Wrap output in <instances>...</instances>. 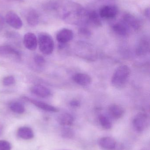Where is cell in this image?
I'll use <instances>...</instances> for the list:
<instances>
[{
    "instance_id": "obj_19",
    "label": "cell",
    "mask_w": 150,
    "mask_h": 150,
    "mask_svg": "<svg viewBox=\"0 0 150 150\" xmlns=\"http://www.w3.org/2000/svg\"><path fill=\"white\" fill-rule=\"evenodd\" d=\"M26 20L29 25L36 26L39 22V16L38 12L34 10L30 11L27 14Z\"/></svg>"
},
{
    "instance_id": "obj_9",
    "label": "cell",
    "mask_w": 150,
    "mask_h": 150,
    "mask_svg": "<svg viewBox=\"0 0 150 150\" xmlns=\"http://www.w3.org/2000/svg\"><path fill=\"white\" fill-rule=\"evenodd\" d=\"M24 99L26 100H28V101L31 102L32 104H33L37 107L44 110V111L52 112H57L59 111V109L55 107L47 104L45 102L35 100L31 99H29L27 98H24Z\"/></svg>"
},
{
    "instance_id": "obj_8",
    "label": "cell",
    "mask_w": 150,
    "mask_h": 150,
    "mask_svg": "<svg viewBox=\"0 0 150 150\" xmlns=\"http://www.w3.org/2000/svg\"><path fill=\"white\" fill-rule=\"evenodd\" d=\"M24 46L28 50L34 51L38 46V40L34 33H27L25 34L23 38Z\"/></svg>"
},
{
    "instance_id": "obj_7",
    "label": "cell",
    "mask_w": 150,
    "mask_h": 150,
    "mask_svg": "<svg viewBox=\"0 0 150 150\" xmlns=\"http://www.w3.org/2000/svg\"><path fill=\"white\" fill-rule=\"evenodd\" d=\"M74 33L71 30L63 28L60 30L56 34L57 41L61 44H66L73 39Z\"/></svg>"
},
{
    "instance_id": "obj_30",
    "label": "cell",
    "mask_w": 150,
    "mask_h": 150,
    "mask_svg": "<svg viewBox=\"0 0 150 150\" xmlns=\"http://www.w3.org/2000/svg\"><path fill=\"white\" fill-rule=\"evenodd\" d=\"M5 23V18L1 15H0V27L3 26Z\"/></svg>"
},
{
    "instance_id": "obj_20",
    "label": "cell",
    "mask_w": 150,
    "mask_h": 150,
    "mask_svg": "<svg viewBox=\"0 0 150 150\" xmlns=\"http://www.w3.org/2000/svg\"><path fill=\"white\" fill-rule=\"evenodd\" d=\"M114 31L118 35L126 36L128 34V26L125 23H119L115 24L113 26Z\"/></svg>"
},
{
    "instance_id": "obj_23",
    "label": "cell",
    "mask_w": 150,
    "mask_h": 150,
    "mask_svg": "<svg viewBox=\"0 0 150 150\" xmlns=\"http://www.w3.org/2000/svg\"><path fill=\"white\" fill-rule=\"evenodd\" d=\"M99 122L102 127L105 129H110L112 128V126L110 119L105 115H100L99 117Z\"/></svg>"
},
{
    "instance_id": "obj_11",
    "label": "cell",
    "mask_w": 150,
    "mask_h": 150,
    "mask_svg": "<svg viewBox=\"0 0 150 150\" xmlns=\"http://www.w3.org/2000/svg\"><path fill=\"white\" fill-rule=\"evenodd\" d=\"M31 91L32 93L40 98H47L51 94V91L48 88L40 85L32 86Z\"/></svg>"
},
{
    "instance_id": "obj_10",
    "label": "cell",
    "mask_w": 150,
    "mask_h": 150,
    "mask_svg": "<svg viewBox=\"0 0 150 150\" xmlns=\"http://www.w3.org/2000/svg\"><path fill=\"white\" fill-rule=\"evenodd\" d=\"M124 23L128 26H130L135 30H138L141 27L140 20L133 15L129 13L125 14L123 16Z\"/></svg>"
},
{
    "instance_id": "obj_22",
    "label": "cell",
    "mask_w": 150,
    "mask_h": 150,
    "mask_svg": "<svg viewBox=\"0 0 150 150\" xmlns=\"http://www.w3.org/2000/svg\"><path fill=\"white\" fill-rule=\"evenodd\" d=\"M9 108L13 112L17 114H23L25 111L23 105L18 101H13L9 105Z\"/></svg>"
},
{
    "instance_id": "obj_6",
    "label": "cell",
    "mask_w": 150,
    "mask_h": 150,
    "mask_svg": "<svg viewBox=\"0 0 150 150\" xmlns=\"http://www.w3.org/2000/svg\"><path fill=\"white\" fill-rule=\"evenodd\" d=\"M118 13V8L115 5H107L100 8L99 15L100 18L107 19L114 18Z\"/></svg>"
},
{
    "instance_id": "obj_29",
    "label": "cell",
    "mask_w": 150,
    "mask_h": 150,
    "mask_svg": "<svg viewBox=\"0 0 150 150\" xmlns=\"http://www.w3.org/2000/svg\"><path fill=\"white\" fill-rule=\"evenodd\" d=\"M70 105L72 107H77L80 105V103L77 100H72L70 102Z\"/></svg>"
},
{
    "instance_id": "obj_15",
    "label": "cell",
    "mask_w": 150,
    "mask_h": 150,
    "mask_svg": "<svg viewBox=\"0 0 150 150\" xmlns=\"http://www.w3.org/2000/svg\"><path fill=\"white\" fill-rule=\"evenodd\" d=\"M108 112L111 116L115 119L122 118L125 113L124 108L116 104L111 105L108 108Z\"/></svg>"
},
{
    "instance_id": "obj_1",
    "label": "cell",
    "mask_w": 150,
    "mask_h": 150,
    "mask_svg": "<svg viewBox=\"0 0 150 150\" xmlns=\"http://www.w3.org/2000/svg\"><path fill=\"white\" fill-rule=\"evenodd\" d=\"M54 8L60 18L66 23L79 25L86 22L87 13L81 4L70 0H59Z\"/></svg>"
},
{
    "instance_id": "obj_3",
    "label": "cell",
    "mask_w": 150,
    "mask_h": 150,
    "mask_svg": "<svg viewBox=\"0 0 150 150\" xmlns=\"http://www.w3.org/2000/svg\"><path fill=\"white\" fill-rule=\"evenodd\" d=\"M38 43L41 52L46 55H49L53 52L54 43L53 38L46 33H41L38 36Z\"/></svg>"
},
{
    "instance_id": "obj_12",
    "label": "cell",
    "mask_w": 150,
    "mask_h": 150,
    "mask_svg": "<svg viewBox=\"0 0 150 150\" xmlns=\"http://www.w3.org/2000/svg\"><path fill=\"white\" fill-rule=\"evenodd\" d=\"M100 146L105 149L114 150L117 145V143L114 139L109 137H102L99 141Z\"/></svg>"
},
{
    "instance_id": "obj_25",
    "label": "cell",
    "mask_w": 150,
    "mask_h": 150,
    "mask_svg": "<svg viewBox=\"0 0 150 150\" xmlns=\"http://www.w3.org/2000/svg\"><path fill=\"white\" fill-rule=\"evenodd\" d=\"M15 79L12 76H7L3 79L2 80L3 84L6 86L12 85L15 83Z\"/></svg>"
},
{
    "instance_id": "obj_33",
    "label": "cell",
    "mask_w": 150,
    "mask_h": 150,
    "mask_svg": "<svg viewBox=\"0 0 150 150\" xmlns=\"http://www.w3.org/2000/svg\"><path fill=\"white\" fill-rule=\"evenodd\" d=\"M141 150H147L145 149H142Z\"/></svg>"
},
{
    "instance_id": "obj_16",
    "label": "cell",
    "mask_w": 150,
    "mask_h": 150,
    "mask_svg": "<svg viewBox=\"0 0 150 150\" xmlns=\"http://www.w3.org/2000/svg\"><path fill=\"white\" fill-rule=\"evenodd\" d=\"M149 42L147 40L143 39L140 40L136 49V53L138 56H143L149 52Z\"/></svg>"
},
{
    "instance_id": "obj_26",
    "label": "cell",
    "mask_w": 150,
    "mask_h": 150,
    "mask_svg": "<svg viewBox=\"0 0 150 150\" xmlns=\"http://www.w3.org/2000/svg\"><path fill=\"white\" fill-rule=\"evenodd\" d=\"M11 144L5 140H0V150H11Z\"/></svg>"
},
{
    "instance_id": "obj_31",
    "label": "cell",
    "mask_w": 150,
    "mask_h": 150,
    "mask_svg": "<svg viewBox=\"0 0 150 150\" xmlns=\"http://www.w3.org/2000/svg\"><path fill=\"white\" fill-rule=\"evenodd\" d=\"M144 14H145L146 17H147L148 18H149L150 17V9L149 8H147L145 10L144 12Z\"/></svg>"
},
{
    "instance_id": "obj_5",
    "label": "cell",
    "mask_w": 150,
    "mask_h": 150,
    "mask_svg": "<svg viewBox=\"0 0 150 150\" xmlns=\"http://www.w3.org/2000/svg\"><path fill=\"white\" fill-rule=\"evenodd\" d=\"M4 18L5 22L14 29L18 30L23 26L22 20L14 11H9L7 12Z\"/></svg>"
},
{
    "instance_id": "obj_18",
    "label": "cell",
    "mask_w": 150,
    "mask_h": 150,
    "mask_svg": "<svg viewBox=\"0 0 150 150\" xmlns=\"http://www.w3.org/2000/svg\"><path fill=\"white\" fill-rule=\"evenodd\" d=\"M0 55L3 56L14 55L17 57L20 56V53L13 47L8 45L0 46Z\"/></svg>"
},
{
    "instance_id": "obj_32",
    "label": "cell",
    "mask_w": 150,
    "mask_h": 150,
    "mask_svg": "<svg viewBox=\"0 0 150 150\" xmlns=\"http://www.w3.org/2000/svg\"><path fill=\"white\" fill-rule=\"evenodd\" d=\"M3 130V127L1 126L0 125V136L2 134Z\"/></svg>"
},
{
    "instance_id": "obj_13",
    "label": "cell",
    "mask_w": 150,
    "mask_h": 150,
    "mask_svg": "<svg viewBox=\"0 0 150 150\" xmlns=\"http://www.w3.org/2000/svg\"><path fill=\"white\" fill-rule=\"evenodd\" d=\"M73 79L77 83L83 86L90 85L92 82L91 76L87 74L83 73L76 74L73 77Z\"/></svg>"
},
{
    "instance_id": "obj_24",
    "label": "cell",
    "mask_w": 150,
    "mask_h": 150,
    "mask_svg": "<svg viewBox=\"0 0 150 150\" xmlns=\"http://www.w3.org/2000/svg\"><path fill=\"white\" fill-rule=\"evenodd\" d=\"M62 137L65 139H72L75 137V132L72 129L69 128H65L61 132Z\"/></svg>"
},
{
    "instance_id": "obj_21",
    "label": "cell",
    "mask_w": 150,
    "mask_h": 150,
    "mask_svg": "<svg viewBox=\"0 0 150 150\" xmlns=\"http://www.w3.org/2000/svg\"><path fill=\"white\" fill-rule=\"evenodd\" d=\"M74 119L72 115L69 113H63L59 116L58 122L62 126L68 127L73 124Z\"/></svg>"
},
{
    "instance_id": "obj_2",
    "label": "cell",
    "mask_w": 150,
    "mask_h": 150,
    "mask_svg": "<svg viewBox=\"0 0 150 150\" xmlns=\"http://www.w3.org/2000/svg\"><path fill=\"white\" fill-rule=\"evenodd\" d=\"M131 74V70L128 66L121 65L114 71L112 78V85L117 89L124 88L128 81Z\"/></svg>"
},
{
    "instance_id": "obj_27",
    "label": "cell",
    "mask_w": 150,
    "mask_h": 150,
    "mask_svg": "<svg viewBox=\"0 0 150 150\" xmlns=\"http://www.w3.org/2000/svg\"><path fill=\"white\" fill-rule=\"evenodd\" d=\"M34 61L35 63L39 66H43L45 62V60L44 57L40 54H37L34 56Z\"/></svg>"
},
{
    "instance_id": "obj_28",
    "label": "cell",
    "mask_w": 150,
    "mask_h": 150,
    "mask_svg": "<svg viewBox=\"0 0 150 150\" xmlns=\"http://www.w3.org/2000/svg\"><path fill=\"white\" fill-rule=\"evenodd\" d=\"M79 32L80 34L85 36H90L91 34L90 31L88 29H86L85 27H82L79 29Z\"/></svg>"
},
{
    "instance_id": "obj_17",
    "label": "cell",
    "mask_w": 150,
    "mask_h": 150,
    "mask_svg": "<svg viewBox=\"0 0 150 150\" xmlns=\"http://www.w3.org/2000/svg\"><path fill=\"white\" fill-rule=\"evenodd\" d=\"M18 136L24 140H30L34 137V133L32 129L27 127L19 128L17 131Z\"/></svg>"
},
{
    "instance_id": "obj_14",
    "label": "cell",
    "mask_w": 150,
    "mask_h": 150,
    "mask_svg": "<svg viewBox=\"0 0 150 150\" xmlns=\"http://www.w3.org/2000/svg\"><path fill=\"white\" fill-rule=\"evenodd\" d=\"M86 22L96 27H100L102 25L100 16L96 11L88 12Z\"/></svg>"
},
{
    "instance_id": "obj_4",
    "label": "cell",
    "mask_w": 150,
    "mask_h": 150,
    "mask_svg": "<svg viewBox=\"0 0 150 150\" xmlns=\"http://www.w3.org/2000/svg\"><path fill=\"white\" fill-rule=\"evenodd\" d=\"M148 123V116L146 114L143 112L136 115L133 121L134 128L139 132L143 131L147 127Z\"/></svg>"
}]
</instances>
